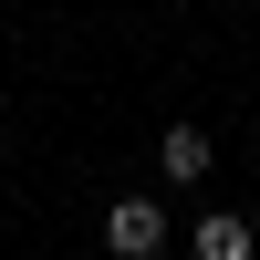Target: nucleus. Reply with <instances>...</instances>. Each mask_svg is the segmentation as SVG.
Instances as JSON below:
<instances>
[{"label": "nucleus", "instance_id": "nucleus-1", "mask_svg": "<svg viewBox=\"0 0 260 260\" xmlns=\"http://www.w3.org/2000/svg\"><path fill=\"white\" fill-rule=\"evenodd\" d=\"M104 250H115V260H146V250H167V208H156V198H125L115 219H104Z\"/></svg>", "mask_w": 260, "mask_h": 260}, {"label": "nucleus", "instance_id": "nucleus-3", "mask_svg": "<svg viewBox=\"0 0 260 260\" xmlns=\"http://www.w3.org/2000/svg\"><path fill=\"white\" fill-rule=\"evenodd\" d=\"M198 260H250V219H198Z\"/></svg>", "mask_w": 260, "mask_h": 260}, {"label": "nucleus", "instance_id": "nucleus-2", "mask_svg": "<svg viewBox=\"0 0 260 260\" xmlns=\"http://www.w3.org/2000/svg\"><path fill=\"white\" fill-rule=\"evenodd\" d=\"M156 167H167L177 187H198V177H208V136H198V125H167V146H156Z\"/></svg>", "mask_w": 260, "mask_h": 260}]
</instances>
